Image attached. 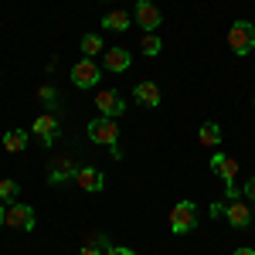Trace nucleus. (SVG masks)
<instances>
[{"mask_svg": "<svg viewBox=\"0 0 255 255\" xmlns=\"http://www.w3.org/2000/svg\"><path fill=\"white\" fill-rule=\"evenodd\" d=\"M31 129H34V136L44 143V146H51L55 139H58V129H61V123L55 113H41L34 123H31Z\"/></svg>", "mask_w": 255, "mask_h": 255, "instance_id": "8", "label": "nucleus"}, {"mask_svg": "<svg viewBox=\"0 0 255 255\" xmlns=\"http://www.w3.org/2000/svg\"><path fill=\"white\" fill-rule=\"evenodd\" d=\"M197 139H201V146H218L221 143V126L218 123H204L197 129Z\"/></svg>", "mask_w": 255, "mask_h": 255, "instance_id": "18", "label": "nucleus"}, {"mask_svg": "<svg viewBox=\"0 0 255 255\" xmlns=\"http://www.w3.org/2000/svg\"><path fill=\"white\" fill-rule=\"evenodd\" d=\"M99 79H102V68H99L92 58H82L72 65V82H75V89H92V85H99Z\"/></svg>", "mask_w": 255, "mask_h": 255, "instance_id": "5", "label": "nucleus"}, {"mask_svg": "<svg viewBox=\"0 0 255 255\" xmlns=\"http://www.w3.org/2000/svg\"><path fill=\"white\" fill-rule=\"evenodd\" d=\"M194 225H197V208H194V201H177L174 211H170V228H174V235H187Z\"/></svg>", "mask_w": 255, "mask_h": 255, "instance_id": "3", "label": "nucleus"}, {"mask_svg": "<svg viewBox=\"0 0 255 255\" xmlns=\"http://www.w3.org/2000/svg\"><path fill=\"white\" fill-rule=\"evenodd\" d=\"M75 184H79L82 191H89V194H99V191L106 187V177H102V170H96V167H79Z\"/></svg>", "mask_w": 255, "mask_h": 255, "instance_id": "10", "label": "nucleus"}, {"mask_svg": "<svg viewBox=\"0 0 255 255\" xmlns=\"http://www.w3.org/2000/svg\"><path fill=\"white\" fill-rule=\"evenodd\" d=\"M7 225L10 228H20V232H31L38 225V215L31 204H20V201H10L7 204Z\"/></svg>", "mask_w": 255, "mask_h": 255, "instance_id": "4", "label": "nucleus"}, {"mask_svg": "<svg viewBox=\"0 0 255 255\" xmlns=\"http://www.w3.org/2000/svg\"><path fill=\"white\" fill-rule=\"evenodd\" d=\"M133 20H136L139 27H143V34H146V31H157L160 24H163V14H160L157 3H150V0H136Z\"/></svg>", "mask_w": 255, "mask_h": 255, "instance_id": "7", "label": "nucleus"}, {"mask_svg": "<svg viewBox=\"0 0 255 255\" xmlns=\"http://www.w3.org/2000/svg\"><path fill=\"white\" fill-rule=\"evenodd\" d=\"M82 55H85V58H96L99 51H106V44H102V38H99V34H82Z\"/></svg>", "mask_w": 255, "mask_h": 255, "instance_id": "19", "label": "nucleus"}, {"mask_svg": "<svg viewBox=\"0 0 255 255\" xmlns=\"http://www.w3.org/2000/svg\"><path fill=\"white\" fill-rule=\"evenodd\" d=\"M228 48L235 51L238 58H245L249 51L255 48V24L252 20H235L228 27Z\"/></svg>", "mask_w": 255, "mask_h": 255, "instance_id": "1", "label": "nucleus"}, {"mask_svg": "<svg viewBox=\"0 0 255 255\" xmlns=\"http://www.w3.org/2000/svg\"><path fill=\"white\" fill-rule=\"evenodd\" d=\"M211 174L221 177L225 184H232V180L238 177V160L235 157H225V153H215V157H211Z\"/></svg>", "mask_w": 255, "mask_h": 255, "instance_id": "11", "label": "nucleus"}, {"mask_svg": "<svg viewBox=\"0 0 255 255\" xmlns=\"http://www.w3.org/2000/svg\"><path fill=\"white\" fill-rule=\"evenodd\" d=\"M139 51H143L146 58H157L160 51H163V41L157 38V31H146V34L139 38Z\"/></svg>", "mask_w": 255, "mask_h": 255, "instance_id": "17", "label": "nucleus"}, {"mask_svg": "<svg viewBox=\"0 0 255 255\" xmlns=\"http://www.w3.org/2000/svg\"><path fill=\"white\" fill-rule=\"evenodd\" d=\"M24 146H27V133L24 129H7L3 133V150L7 153H20Z\"/></svg>", "mask_w": 255, "mask_h": 255, "instance_id": "16", "label": "nucleus"}, {"mask_svg": "<svg viewBox=\"0 0 255 255\" xmlns=\"http://www.w3.org/2000/svg\"><path fill=\"white\" fill-rule=\"evenodd\" d=\"M225 215H228V225H232V228H245V225L252 221V204H249V201H228Z\"/></svg>", "mask_w": 255, "mask_h": 255, "instance_id": "12", "label": "nucleus"}, {"mask_svg": "<svg viewBox=\"0 0 255 255\" xmlns=\"http://www.w3.org/2000/svg\"><path fill=\"white\" fill-rule=\"evenodd\" d=\"M96 109H99V116L119 119L123 113H126V102H123V96H119L116 89H99L96 92Z\"/></svg>", "mask_w": 255, "mask_h": 255, "instance_id": "6", "label": "nucleus"}, {"mask_svg": "<svg viewBox=\"0 0 255 255\" xmlns=\"http://www.w3.org/2000/svg\"><path fill=\"white\" fill-rule=\"evenodd\" d=\"M89 139L92 143H102V146H119V123L113 116H96L89 123Z\"/></svg>", "mask_w": 255, "mask_h": 255, "instance_id": "2", "label": "nucleus"}, {"mask_svg": "<svg viewBox=\"0 0 255 255\" xmlns=\"http://www.w3.org/2000/svg\"><path fill=\"white\" fill-rule=\"evenodd\" d=\"M3 225H7V208L0 204V228H3Z\"/></svg>", "mask_w": 255, "mask_h": 255, "instance_id": "26", "label": "nucleus"}, {"mask_svg": "<svg viewBox=\"0 0 255 255\" xmlns=\"http://www.w3.org/2000/svg\"><path fill=\"white\" fill-rule=\"evenodd\" d=\"M79 255H102V249H99V245H92V242H89V245H85V249H79Z\"/></svg>", "mask_w": 255, "mask_h": 255, "instance_id": "25", "label": "nucleus"}, {"mask_svg": "<svg viewBox=\"0 0 255 255\" xmlns=\"http://www.w3.org/2000/svg\"><path fill=\"white\" fill-rule=\"evenodd\" d=\"M17 191H20L17 180H10V177H7V180H0V201H3V204H10V201L17 197Z\"/></svg>", "mask_w": 255, "mask_h": 255, "instance_id": "20", "label": "nucleus"}, {"mask_svg": "<svg viewBox=\"0 0 255 255\" xmlns=\"http://www.w3.org/2000/svg\"><path fill=\"white\" fill-rule=\"evenodd\" d=\"M225 208H228L225 201H215V204H211V218H221V215H225Z\"/></svg>", "mask_w": 255, "mask_h": 255, "instance_id": "24", "label": "nucleus"}, {"mask_svg": "<svg viewBox=\"0 0 255 255\" xmlns=\"http://www.w3.org/2000/svg\"><path fill=\"white\" fill-rule=\"evenodd\" d=\"M129 24H133V17H129L126 10H109V14L102 17V27H106V31H119V34H123Z\"/></svg>", "mask_w": 255, "mask_h": 255, "instance_id": "15", "label": "nucleus"}, {"mask_svg": "<svg viewBox=\"0 0 255 255\" xmlns=\"http://www.w3.org/2000/svg\"><path fill=\"white\" fill-rule=\"evenodd\" d=\"M126 68H129V51L126 48H106V72L119 75Z\"/></svg>", "mask_w": 255, "mask_h": 255, "instance_id": "14", "label": "nucleus"}, {"mask_svg": "<svg viewBox=\"0 0 255 255\" xmlns=\"http://www.w3.org/2000/svg\"><path fill=\"white\" fill-rule=\"evenodd\" d=\"M38 99L44 102V106L58 109V92H55V85H38Z\"/></svg>", "mask_w": 255, "mask_h": 255, "instance_id": "21", "label": "nucleus"}, {"mask_svg": "<svg viewBox=\"0 0 255 255\" xmlns=\"http://www.w3.org/2000/svg\"><path fill=\"white\" fill-rule=\"evenodd\" d=\"M232 255H255V249H235Z\"/></svg>", "mask_w": 255, "mask_h": 255, "instance_id": "27", "label": "nucleus"}, {"mask_svg": "<svg viewBox=\"0 0 255 255\" xmlns=\"http://www.w3.org/2000/svg\"><path fill=\"white\" fill-rule=\"evenodd\" d=\"M242 197H245L249 204H255V177H249V180H245V187H242Z\"/></svg>", "mask_w": 255, "mask_h": 255, "instance_id": "22", "label": "nucleus"}, {"mask_svg": "<svg viewBox=\"0 0 255 255\" xmlns=\"http://www.w3.org/2000/svg\"><path fill=\"white\" fill-rule=\"evenodd\" d=\"M102 255H136V252H129V249H123V245H113V242H109V245L102 249Z\"/></svg>", "mask_w": 255, "mask_h": 255, "instance_id": "23", "label": "nucleus"}, {"mask_svg": "<svg viewBox=\"0 0 255 255\" xmlns=\"http://www.w3.org/2000/svg\"><path fill=\"white\" fill-rule=\"evenodd\" d=\"M79 167L72 157H51V167H48V180L51 184H65V180H75Z\"/></svg>", "mask_w": 255, "mask_h": 255, "instance_id": "9", "label": "nucleus"}, {"mask_svg": "<svg viewBox=\"0 0 255 255\" xmlns=\"http://www.w3.org/2000/svg\"><path fill=\"white\" fill-rule=\"evenodd\" d=\"M133 96H136V102H143L146 109H157V106H160L157 82H136V85H133Z\"/></svg>", "mask_w": 255, "mask_h": 255, "instance_id": "13", "label": "nucleus"}]
</instances>
